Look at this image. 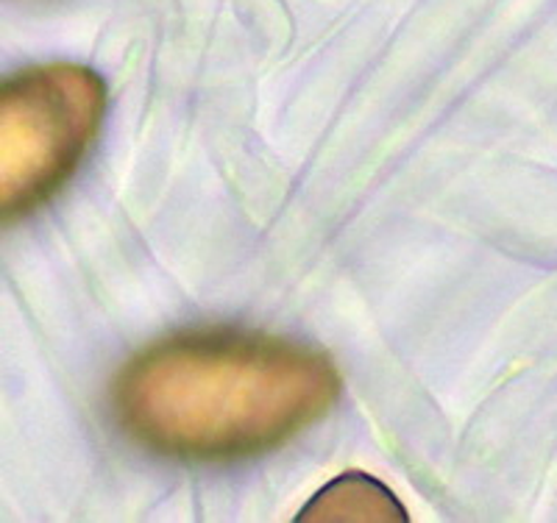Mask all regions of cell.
<instances>
[{
  "label": "cell",
  "instance_id": "obj_1",
  "mask_svg": "<svg viewBox=\"0 0 557 523\" xmlns=\"http://www.w3.org/2000/svg\"><path fill=\"white\" fill-rule=\"evenodd\" d=\"M341 396L323 353L273 337L196 332L146 348L112 390L123 429L159 454L223 462L305 432Z\"/></svg>",
  "mask_w": 557,
  "mask_h": 523
},
{
  "label": "cell",
  "instance_id": "obj_2",
  "mask_svg": "<svg viewBox=\"0 0 557 523\" xmlns=\"http://www.w3.org/2000/svg\"><path fill=\"white\" fill-rule=\"evenodd\" d=\"M107 107L98 73L70 62L39 64L0 92V209L7 221L42 207L92 146Z\"/></svg>",
  "mask_w": 557,
  "mask_h": 523
},
{
  "label": "cell",
  "instance_id": "obj_3",
  "mask_svg": "<svg viewBox=\"0 0 557 523\" xmlns=\"http://www.w3.org/2000/svg\"><path fill=\"white\" fill-rule=\"evenodd\" d=\"M298 521H407V512L385 485L348 473L323 487Z\"/></svg>",
  "mask_w": 557,
  "mask_h": 523
}]
</instances>
